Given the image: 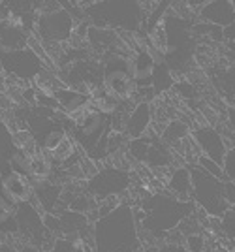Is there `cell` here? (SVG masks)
Instances as JSON below:
<instances>
[{
  "mask_svg": "<svg viewBox=\"0 0 235 252\" xmlns=\"http://www.w3.org/2000/svg\"><path fill=\"white\" fill-rule=\"evenodd\" d=\"M154 121V107L150 102L141 100L138 104L130 107V111L124 117V125H122V134L134 139V137L145 136L150 130V125Z\"/></svg>",
  "mask_w": 235,
  "mask_h": 252,
  "instance_id": "4fadbf2b",
  "label": "cell"
},
{
  "mask_svg": "<svg viewBox=\"0 0 235 252\" xmlns=\"http://www.w3.org/2000/svg\"><path fill=\"white\" fill-rule=\"evenodd\" d=\"M30 32L13 27L8 21L0 19V49H19L29 45Z\"/></svg>",
  "mask_w": 235,
  "mask_h": 252,
  "instance_id": "44dd1931",
  "label": "cell"
},
{
  "mask_svg": "<svg viewBox=\"0 0 235 252\" xmlns=\"http://www.w3.org/2000/svg\"><path fill=\"white\" fill-rule=\"evenodd\" d=\"M0 233H4V235L15 233L17 235V222L13 219V211H8L2 205H0Z\"/></svg>",
  "mask_w": 235,
  "mask_h": 252,
  "instance_id": "4dcf8cb0",
  "label": "cell"
},
{
  "mask_svg": "<svg viewBox=\"0 0 235 252\" xmlns=\"http://www.w3.org/2000/svg\"><path fill=\"white\" fill-rule=\"evenodd\" d=\"M83 15L92 27L136 34L145 25L147 8L139 0H100L83 6Z\"/></svg>",
  "mask_w": 235,
  "mask_h": 252,
  "instance_id": "3957f363",
  "label": "cell"
},
{
  "mask_svg": "<svg viewBox=\"0 0 235 252\" xmlns=\"http://www.w3.org/2000/svg\"><path fill=\"white\" fill-rule=\"evenodd\" d=\"M42 220H43V226L51 231L53 235H59V231H60V224H59V217H57V213H42Z\"/></svg>",
  "mask_w": 235,
  "mask_h": 252,
  "instance_id": "836d02e7",
  "label": "cell"
},
{
  "mask_svg": "<svg viewBox=\"0 0 235 252\" xmlns=\"http://www.w3.org/2000/svg\"><path fill=\"white\" fill-rule=\"evenodd\" d=\"M143 249L134 207L120 201L111 213L92 222L94 252H136Z\"/></svg>",
  "mask_w": 235,
  "mask_h": 252,
  "instance_id": "6da1fadb",
  "label": "cell"
},
{
  "mask_svg": "<svg viewBox=\"0 0 235 252\" xmlns=\"http://www.w3.org/2000/svg\"><path fill=\"white\" fill-rule=\"evenodd\" d=\"M75 19L62 8L43 10L38 13L34 23V32L42 40L40 43H66L74 36Z\"/></svg>",
  "mask_w": 235,
  "mask_h": 252,
  "instance_id": "9c48e42d",
  "label": "cell"
},
{
  "mask_svg": "<svg viewBox=\"0 0 235 252\" xmlns=\"http://www.w3.org/2000/svg\"><path fill=\"white\" fill-rule=\"evenodd\" d=\"M168 192L173 194L179 200H190V192H192V175L188 166H177L171 169L168 175Z\"/></svg>",
  "mask_w": 235,
  "mask_h": 252,
  "instance_id": "d6986e66",
  "label": "cell"
},
{
  "mask_svg": "<svg viewBox=\"0 0 235 252\" xmlns=\"http://www.w3.org/2000/svg\"><path fill=\"white\" fill-rule=\"evenodd\" d=\"M182 4H186L190 10H200L203 4L207 2V0H181Z\"/></svg>",
  "mask_w": 235,
  "mask_h": 252,
  "instance_id": "ab89813d",
  "label": "cell"
},
{
  "mask_svg": "<svg viewBox=\"0 0 235 252\" xmlns=\"http://www.w3.org/2000/svg\"><path fill=\"white\" fill-rule=\"evenodd\" d=\"M43 0H0L2 15H19L36 23L38 13L42 11Z\"/></svg>",
  "mask_w": 235,
  "mask_h": 252,
  "instance_id": "ffe728a7",
  "label": "cell"
},
{
  "mask_svg": "<svg viewBox=\"0 0 235 252\" xmlns=\"http://www.w3.org/2000/svg\"><path fill=\"white\" fill-rule=\"evenodd\" d=\"M220 166H222V179L235 181V147H230L226 151Z\"/></svg>",
  "mask_w": 235,
  "mask_h": 252,
  "instance_id": "d6a6232c",
  "label": "cell"
},
{
  "mask_svg": "<svg viewBox=\"0 0 235 252\" xmlns=\"http://www.w3.org/2000/svg\"><path fill=\"white\" fill-rule=\"evenodd\" d=\"M220 85L224 87L228 93H235V70H228L220 77Z\"/></svg>",
  "mask_w": 235,
  "mask_h": 252,
  "instance_id": "e575fe53",
  "label": "cell"
},
{
  "mask_svg": "<svg viewBox=\"0 0 235 252\" xmlns=\"http://www.w3.org/2000/svg\"><path fill=\"white\" fill-rule=\"evenodd\" d=\"M198 17L202 23H209L224 29L235 21V2L234 0H207L198 10Z\"/></svg>",
  "mask_w": 235,
  "mask_h": 252,
  "instance_id": "9a60e30c",
  "label": "cell"
},
{
  "mask_svg": "<svg viewBox=\"0 0 235 252\" xmlns=\"http://www.w3.org/2000/svg\"><path fill=\"white\" fill-rule=\"evenodd\" d=\"M173 89L177 91V94L184 98L186 102H198V89L192 81H186V79H181V81H175L173 83Z\"/></svg>",
  "mask_w": 235,
  "mask_h": 252,
  "instance_id": "83f0119b",
  "label": "cell"
},
{
  "mask_svg": "<svg viewBox=\"0 0 235 252\" xmlns=\"http://www.w3.org/2000/svg\"><path fill=\"white\" fill-rule=\"evenodd\" d=\"M55 100L59 104V109L66 113L68 117H74L81 111H85L88 104H90V94L83 93V91H77L72 87H59L53 93Z\"/></svg>",
  "mask_w": 235,
  "mask_h": 252,
  "instance_id": "e0dca14e",
  "label": "cell"
},
{
  "mask_svg": "<svg viewBox=\"0 0 235 252\" xmlns=\"http://www.w3.org/2000/svg\"><path fill=\"white\" fill-rule=\"evenodd\" d=\"M218 222H220V230H222V233H224L228 239L235 241V203L228 207V211L218 219Z\"/></svg>",
  "mask_w": 235,
  "mask_h": 252,
  "instance_id": "4316f807",
  "label": "cell"
},
{
  "mask_svg": "<svg viewBox=\"0 0 235 252\" xmlns=\"http://www.w3.org/2000/svg\"><path fill=\"white\" fill-rule=\"evenodd\" d=\"M143 220L138 226L149 233L152 239H164L171 230H175L181 220L196 211L192 200H179L170 192H154L147 194L141 200Z\"/></svg>",
  "mask_w": 235,
  "mask_h": 252,
  "instance_id": "7a4b0ae2",
  "label": "cell"
},
{
  "mask_svg": "<svg viewBox=\"0 0 235 252\" xmlns=\"http://www.w3.org/2000/svg\"><path fill=\"white\" fill-rule=\"evenodd\" d=\"M182 247L186 249V252H205L207 251V241L200 231H194V233L184 235Z\"/></svg>",
  "mask_w": 235,
  "mask_h": 252,
  "instance_id": "f546056e",
  "label": "cell"
},
{
  "mask_svg": "<svg viewBox=\"0 0 235 252\" xmlns=\"http://www.w3.org/2000/svg\"><path fill=\"white\" fill-rule=\"evenodd\" d=\"M0 68L4 74L29 83L42 74L45 63L30 45H25L19 49H0Z\"/></svg>",
  "mask_w": 235,
  "mask_h": 252,
  "instance_id": "52a82bcc",
  "label": "cell"
},
{
  "mask_svg": "<svg viewBox=\"0 0 235 252\" xmlns=\"http://www.w3.org/2000/svg\"><path fill=\"white\" fill-rule=\"evenodd\" d=\"M190 137L194 139L198 151L205 155V157L213 158L214 162H222L226 151H228V145H226L224 136L211 125H200L196 126L192 132H190Z\"/></svg>",
  "mask_w": 235,
  "mask_h": 252,
  "instance_id": "7c38bea8",
  "label": "cell"
},
{
  "mask_svg": "<svg viewBox=\"0 0 235 252\" xmlns=\"http://www.w3.org/2000/svg\"><path fill=\"white\" fill-rule=\"evenodd\" d=\"M0 181H2L4 192L8 194V198L15 205L21 203V201H32L34 203V192L30 177H25V175H19V173L8 169V171L0 173Z\"/></svg>",
  "mask_w": 235,
  "mask_h": 252,
  "instance_id": "2e32d148",
  "label": "cell"
},
{
  "mask_svg": "<svg viewBox=\"0 0 235 252\" xmlns=\"http://www.w3.org/2000/svg\"><path fill=\"white\" fill-rule=\"evenodd\" d=\"M173 83H175V75L171 74V70L166 66V64H156V68H154V74H152V91H154V94L160 96L164 93H168L173 89Z\"/></svg>",
  "mask_w": 235,
  "mask_h": 252,
  "instance_id": "603a6c76",
  "label": "cell"
},
{
  "mask_svg": "<svg viewBox=\"0 0 235 252\" xmlns=\"http://www.w3.org/2000/svg\"><path fill=\"white\" fill-rule=\"evenodd\" d=\"M132 187V173L120 166H104L98 168L94 175L87 179L83 185L87 194H90L96 201L106 200L109 196H124Z\"/></svg>",
  "mask_w": 235,
  "mask_h": 252,
  "instance_id": "8992f818",
  "label": "cell"
},
{
  "mask_svg": "<svg viewBox=\"0 0 235 252\" xmlns=\"http://www.w3.org/2000/svg\"><path fill=\"white\" fill-rule=\"evenodd\" d=\"M188 136H190V126L186 125L184 121H181V119H171L160 132L162 141L173 149L177 147L182 139H186Z\"/></svg>",
  "mask_w": 235,
  "mask_h": 252,
  "instance_id": "7402d4cb",
  "label": "cell"
},
{
  "mask_svg": "<svg viewBox=\"0 0 235 252\" xmlns=\"http://www.w3.org/2000/svg\"><path fill=\"white\" fill-rule=\"evenodd\" d=\"M102 91L113 96L115 100H134L136 96V83L132 81L128 70V53L124 51H107L100 57Z\"/></svg>",
  "mask_w": 235,
  "mask_h": 252,
  "instance_id": "277c9868",
  "label": "cell"
},
{
  "mask_svg": "<svg viewBox=\"0 0 235 252\" xmlns=\"http://www.w3.org/2000/svg\"><path fill=\"white\" fill-rule=\"evenodd\" d=\"M77 245H79V239L68 237V235H59L53 239L51 249L47 252H74Z\"/></svg>",
  "mask_w": 235,
  "mask_h": 252,
  "instance_id": "1f68e13d",
  "label": "cell"
},
{
  "mask_svg": "<svg viewBox=\"0 0 235 252\" xmlns=\"http://www.w3.org/2000/svg\"><path fill=\"white\" fill-rule=\"evenodd\" d=\"M143 164L154 171H164L166 168L173 166V151L170 145H166L162 141L160 136L152 134V141H150V147L147 151V157H145Z\"/></svg>",
  "mask_w": 235,
  "mask_h": 252,
  "instance_id": "ac0fdd59",
  "label": "cell"
},
{
  "mask_svg": "<svg viewBox=\"0 0 235 252\" xmlns=\"http://www.w3.org/2000/svg\"><path fill=\"white\" fill-rule=\"evenodd\" d=\"M94 2H100V0H81V6H88V4H94Z\"/></svg>",
  "mask_w": 235,
  "mask_h": 252,
  "instance_id": "b9f144b4",
  "label": "cell"
},
{
  "mask_svg": "<svg viewBox=\"0 0 235 252\" xmlns=\"http://www.w3.org/2000/svg\"><path fill=\"white\" fill-rule=\"evenodd\" d=\"M224 181V198L226 201L230 203V205H234L235 203V181H226V179H222Z\"/></svg>",
  "mask_w": 235,
  "mask_h": 252,
  "instance_id": "d590c367",
  "label": "cell"
},
{
  "mask_svg": "<svg viewBox=\"0 0 235 252\" xmlns=\"http://www.w3.org/2000/svg\"><path fill=\"white\" fill-rule=\"evenodd\" d=\"M150 141H152V134L147 132L145 136L134 137V139H128L126 141V147H128V155L130 158H134L136 162H145V157H147V151L150 147Z\"/></svg>",
  "mask_w": 235,
  "mask_h": 252,
  "instance_id": "484cf974",
  "label": "cell"
},
{
  "mask_svg": "<svg viewBox=\"0 0 235 252\" xmlns=\"http://www.w3.org/2000/svg\"><path fill=\"white\" fill-rule=\"evenodd\" d=\"M8 169L25 177H30V155L21 147H15L8 157Z\"/></svg>",
  "mask_w": 235,
  "mask_h": 252,
  "instance_id": "d4e9b609",
  "label": "cell"
},
{
  "mask_svg": "<svg viewBox=\"0 0 235 252\" xmlns=\"http://www.w3.org/2000/svg\"><path fill=\"white\" fill-rule=\"evenodd\" d=\"M194 164L198 166V168H202L203 171H207V173H211L213 177H218L222 179V166L218 164V162H214L213 158L205 157V155H198L196 157V160H194Z\"/></svg>",
  "mask_w": 235,
  "mask_h": 252,
  "instance_id": "f1b7e54d",
  "label": "cell"
},
{
  "mask_svg": "<svg viewBox=\"0 0 235 252\" xmlns=\"http://www.w3.org/2000/svg\"><path fill=\"white\" fill-rule=\"evenodd\" d=\"M17 252H43L40 247H36L32 243H23L21 247L17 249Z\"/></svg>",
  "mask_w": 235,
  "mask_h": 252,
  "instance_id": "f35d334b",
  "label": "cell"
},
{
  "mask_svg": "<svg viewBox=\"0 0 235 252\" xmlns=\"http://www.w3.org/2000/svg\"><path fill=\"white\" fill-rule=\"evenodd\" d=\"M34 192V205H38L43 213H57V207H60V198H62V185L53 183L49 177L36 179L30 177Z\"/></svg>",
  "mask_w": 235,
  "mask_h": 252,
  "instance_id": "5bb4252c",
  "label": "cell"
},
{
  "mask_svg": "<svg viewBox=\"0 0 235 252\" xmlns=\"http://www.w3.org/2000/svg\"><path fill=\"white\" fill-rule=\"evenodd\" d=\"M152 2H156V0H152Z\"/></svg>",
  "mask_w": 235,
  "mask_h": 252,
  "instance_id": "7bdbcfd3",
  "label": "cell"
},
{
  "mask_svg": "<svg viewBox=\"0 0 235 252\" xmlns=\"http://www.w3.org/2000/svg\"><path fill=\"white\" fill-rule=\"evenodd\" d=\"M226 126L232 134H235V105H228L226 109Z\"/></svg>",
  "mask_w": 235,
  "mask_h": 252,
  "instance_id": "8d00e7d4",
  "label": "cell"
},
{
  "mask_svg": "<svg viewBox=\"0 0 235 252\" xmlns=\"http://www.w3.org/2000/svg\"><path fill=\"white\" fill-rule=\"evenodd\" d=\"M15 149V141H13V132H11L8 125L0 119V173L8 171V157Z\"/></svg>",
  "mask_w": 235,
  "mask_h": 252,
  "instance_id": "cb8c5ba5",
  "label": "cell"
},
{
  "mask_svg": "<svg viewBox=\"0 0 235 252\" xmlns=\"http://www.w3.org/2000/svg\"><path fill=\"white\" fill-rule=\"evenodd\" d=\"M74 123L75 141L81 145V149L88 153L90 149L96 145V141L106 134L107 130H111V121L109 117L94 111L90 107H87L85 111L77 113V115L70 117Z\"/></svg>",
  "mask_w": 235,
  "mask_h": 252,
  "instance_id": "8fae6325",
  "label": "cell"
},
{
  "mask_svg": "<svg viewBox=\"0 0 235 252\" xmlns=\"http://www.w3.org/2000/svg\"><path fill=\"white\" fill-rule=\"evenodd\" d=\"M188 168H190V175H192L190 200L207 217L220 219L230 207V203L224 198V181L218 177H213L211 173L198 168L196 164L188 166Z\"/></svg>",
  "mask_w": 235,
  "mask_h": 252,
  "instance_id": "5b68a950",
  "label": "cell"
},
{
  "mask_svg": "<svg viewBox=\"0 0 235 252\" xmlns=\"http://www.w3.org/2000/svg\"><path fill=\"white\" fill-rule=\"evenodd\" d=\"M158 252H186V249L182 247V243H171V241H166L162 245Z\"/></svg>",
  "mask_w": 235,
  "mask_h": 252,
  "instance_id": "74e56055",
  "label": "cell"
},
{
  "mask_svg": "<svg viewBox=\"0 0 235 252\" xmlns=\"http://www.w3.org/2000/svg\"><path fill=\"white\" fill-rule=\"evenodd\" d=\"M0 252H17L11 245H8V243H4V245H0Z\"/></svg>",
  "mask_w": 235,
  "mask_h": 252,
  "instance_id": "60d3db41",
  "label": "cell"
},
{
  "mask_svg": "<svg viewBox=\"0 0 235 252\" xmlns=\"http://www.w3.org/2000/svg\"><path fill=\"white\" fill-rule=\"evenodd\" d=\"M42 213L38 205H34L32 201H21L15 205L13 211V219L17 222V233H21L23 237H27L29 243H32L36 247H40L43 252L51 249L53 243V233L43 226Z\"/></svg>",
  "mask_w": 235,
  "mask_h": 252,
  "instance_id": "ba28073f",
  "label": "cell"
},
{
  "mask_svg": "<svg viewBox=\"0 0 235 252\" xmlns=\"http://www.w3.org/2000/svg\"><path fill=\"white\" fill-rule=\"evenodd\" d=\"M59 79L66 87L92 94L96 89H100V79H102L100 59H92V55L75 59L66 66H60Z\"/></svg>",
  "mask_w": 235,
  "mask_h": 252,
  "instance_id": "30bf717a",
  "label": "cell"
}]
</instances>
